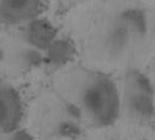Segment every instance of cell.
<instances>
[{"instance_id": "6da1fadb", "label": "cell", "mask_w": 155, "mask_h": 140, "mask_svg": "<svg viewBox=\"0 0 155 140\" xmlns=\"http://www.w3.org/2000/svg\"><path fill=\"white\" fill-rule=\"evenodd\" d=\"M83 5L87 42L98 60L121 63L148 42L151 22L141 0H90Z\"/></svg>"}, {"instance_id": "52a82bcc", "label": "cell", "mask_w": 155, "mask_h": 140, "mask_svg": "<svg viewBox=\"0 0 155 140\" xmlns=\"http://www.w3.org/2000/svg\"><path fill=\"white\" fill-rule=\"evenodd\" d=\"M77 54V46L69 36L58 34L44 52V66L59 72L71 66Z\"/></svg>"}, {"instance_id": "8992f818", "label": "cell", "mask_w": 155, "mask_h": 140, "mask_svg": "<svg viewBox=\"0 0 155 140\" xmlns=\"http://www.w3.org/2000/svg\"><path fill=\"white\" fill-rule=\"evenodd\" d=\"M58 34V29L50 20L39 16L22 26L21 41L45 52Z\"/></svg>"}, {"instance_id": "7a4b0ae2", "label": "cell", "mask_w": 155, "mask_h": 140, "mask_svg": "<svg viewBox=\"0 0 155 140\" xmlns=\"http://www.w3.org/2000/svg\"><path fill=\"white\" fill-rule=\"evenodd\" d=\"M58 84L82 117L97 128L111 127L122 112L121 92L111 75L99 69L71 66L59 71Z\"/></svg>"}, {"instance_id": "5b68a950", "label": "cell", "mask_w": 155, "mask_h": 140, "mask_svg": "<svg viewBox=\"0 0 155 140\" xmlns=\"http://www.w3.org/2000/svg\"><path fill=\"white\" fill-rule=\"evenodd\" d=\"M45 0H0V26H23L41 16Z\"/></svg>"}, {"instance_id": "277c9868", "label": "cell", "mask_w": 155, "mask_h": 140, "mask_svg": "<svg viewBox=\"0 0 155 140\" xmlns=\"http://www.w3.org/2000/svg\"><path fill=\"white\" fill-rule=\"evenodd\" d=\"M23 103L19 91L9 83L0 81V139L20 129Z\"/></svg>"}, {"instance_id": "3957f363", "label": "cell", "mask_w": 155, "mask_h": 140, "mask_svg": "<svg viewBox=\"0 0 155 140\" xmlns=\"http://www.w3.org/2000/svg\"><path fill=\"white\" fill-rule=\"evenodd\" d=\"M121 92V107L129 118L148 125L154 121V85L145 72L136 67L126 70Z\"/></svg>"}, {"instance_id": "ba28073f", "label": "cell", "mask_w": 155, "mask_h": 140, "mask_svg": "<svg viewBox=\"0 0 155 140\" xmlns=\"http://www.w3.org/2000/svg\"><path fill=\"white\" fill-rule=\"evenodd\" d=\"M6 59L12 72L23 74L44 66V52L20 41L8 54L4 53V60Z\"/></svg>"}, {"instance_id": "9c48e42d", "label": "cell", "mask_w": 155, "mask_h": 140, "mask_svg": "<svg viewBox=\"0 0 155 140\" xmlns=\"http://www.w3.org/2000/svg\"><path fill=\"white\" fill-rule=\"evenodd\" d=\"M88 1H90V0H50V2L57 9H62V11L83 5V4H85Z\"/></svg>"}, {"instance_id": "8fae6325", "label": "cell", "mask_w": 155, "mask_h": 140, "mask_svg": "<svg viewBox=\"0 0 155 140\" xmlns=\"http://www.w3.org/2000/svg\"><path fill=\"white\" fill-rule=\"evenodd\" d=\"M4 61V49L0 46V64Z\"/></svg>"}, {"instance_id": "30bf717a", "label": "cell", "mask_w": 155, "mask_h": 140, "mask_svg": "<svg viewBox=\"0 0 155 140\" xmlns=\"http://www.w3.org/2000/svg\"><path fill=\"white\" fill-rule=\"evenodd\" d=\"M0 140H35V139H34V137L29 132L22 129H18L17 131L12 132V133L7 135V136H4L3 138H1Z\"/></svg>"}]
</instances>
